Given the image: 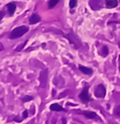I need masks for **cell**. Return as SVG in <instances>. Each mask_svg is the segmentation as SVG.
Wrapping results in <instances>:
<instances>
[{"mask_svg": "<svg viewBox=\"0 0 120 124\" xmlns=\"http://www.w3.org/2000/svg\"><path fill=\"white\" fill-rule=\"evenodd\" d=\"M28 31H29V27H27V26H25V25H22V26H20V27H17L11 31L9 38L11 40L20 38V37H21V36H23L24 34H26Z\"/></svg>", "mask_w": 120, "mask_h": 124, "instance_id": "1", "label": "cell"}, {"mask_svg": "<svg viewBox=\"0 0 120 124\" xmlns=\"http://www.w3.org/2000/svg\"><path fill=\"white\" fill-rule=\"evenodd\" d=\"M88 90H89V87L85 86L84 88H83V90H81V92L80 93L79 99H80V101H81V102L88 103V102H90L91 101H93L91 95H89V91H88Z\"/></svg>", "mask_w": 120, "mask_h": 124, "instance_id": "2", "label": "cell"}, {"mask_svg": "<svg viewBox=\"0 0 120 124\" xmlns=\"http://www.w3.org/2000/svg\"><path fill=\"white\" fill-rule=\"evenodd\" d=\"M66 37L69 40L70 43L73 46H74V48L77 49V48H79L80 46H81V41H80L79 38H78L77 36L74 34V33H69L67 36H66Z\"/></svg>", "mask_w": 120, "mask_h": 124, "instance_id": "3", "label": "cell"}, {"mask_svg": "<svg viewBox=\"0 0 120 124\" xmlns=\"http://www.w3.org/2000/svg\"><path fill=\"white\" fill-rule=\"evenodd\" d=\"M106 87L102 84H99L96 86L94 90V95L97 98H104L106 96Z\"/></svg>", "mask_w": 120, "mask_h": 124, "instance_id": "4", "label": "cell"}, {"mask_svg": "<svg viewBox=\"0 0 120 124\" xmlns=\"http://www.w3.org/2000/svg\"><path fill=\"white\" fill-rule=\"evenodd\" d=\"M82 114L86 116L87 119H92V120H98L100 121V117L97 114L95 111H83Z\"/></svg>", "mask_w": 120, "mask_h": 124, "instance_id": "5", "label": "cell"}, {"mask_svg": "<svg viewBox=\"0 0 120 124\" xmlns=\"http://www.w3.org/2000/svg\"><path fill=\"white\" fill-rule=\"evenodd\" d=\"M40 20H41L40 16L38 14H35V13L33 14L29 19V22L30 25H34V24H36V23H39Z\"/></svg>", "mask_w": 120, "mask_h": 124, "instance_id": "6", "label": "cell"}, {"mask_svg": "<svg viewBox=\"0 0 120 124\" xmlns=\"http://www.w3.org/2000/svg\"><path fill=\"white\" fill-rule=\"evenodd\" d=\"M50 110L52 111H64V112L67 111V110H66L65 108L62 107L60 105L57 104V103H53V104L50 105Z\"/></svg>", "mask_w": 120, "mask_h": 124, "instance_id": "7", "label": "cell"}, {"mask_svg": "<svg viewBox=\"0 0 120 124\" xmlns=\"http://www.w3.org/2000/svg\"><path fill=\"white\" fill-rule=\"evenodd\" d=\"M79 70L81 71L82 74H87V75H91V74H93V70L92 69L85 67V66H82V65H79Z\"/></svg>", "mask_w": 120, "mask_h": 124, "instance_id": "8", "label": "cell"}, {"mask_svg": "<svg viewBox=\"0 0 120 124\" xmlns=\"http://www.w3.org/2000/svg\"><path fill=\"white\" fill-rule=\"evenodd\" d=\"M7 8H8V11L9 15L12 16V15L14 14L15 10H16V5H15V3H9L7 4Z\"/></svg>", "mask_w": 120, "mask_h": 124, "instance_id": "9", "label": "cell"}, {"mask_svg": "<svg viewBox=\"0 0 120 124\" xmlns=\"http://www.w3.org/2000/svg\"><path fill=\"white\" fill-rule=\"evenodd\" d=\"M118 6V0H106V7L107 8H113Z\"/></svg>", "mask_w": 120, "mask_h": 124, "instance_id": "10", "label": "cell"}, {"mask_svg": "<svg viewBox=\"0 0 120 124\" xmlns=\"http://www.w3.org/2000/svg\"><path fill=\"white\" fill-rule=\"evenodd\" d=\"M109 53V50H108V47L107 46H102V52H101V55L103 57H106Z\"/></svg>", "mask_w": 120, "mask_h": 124, "instance_id": "11", "label": "cell"}, {"mask_svg": "<svg viewBox=\"0 0 120 124\" xmlns=\"http://www.w3.org/2000/svg\"><path fill=\"white\" fill-rule=\"evenodd\" d=\"M59 1H60V0H50L48 3V8H50V9L53 8L54 7L59 3Z\"/></svg>", "mask_w": 120, "mask_h": 124, "instance_id": "12", "label": "cell"}, {"mask_svg": "<svg viewBox=\"0 0 120 124\" xmlns=\"http://www.w3.org/2000/svg\"><path fill=\"white\" fill-rule=\"evenodd\" d=\"M113 115L117 117H120V105L117 106L113 110Z\"/></svg>", "mask_w": 120, "mask_h": 124, "instance_id": "13", "label": "cell"}, {"mask_svg": "<svg viewBox=\"0 0 120 124\" xmlns=\"http://www.w3.org/2000/svg\"><path fill=\"white\" fill-rule=\"evenodd\" d=\"M33 100H34V98H33V96H31V95H25V96L22 98V101H23V102H28V101H33Z\"/></svg>", "mask_w": 120, "mask_h": 124, "instance_id": "14", "label": "cell"}, {"mask_svg": "<svg viewBox=\"0 0 120 124\" xmlns=\"http://www.w3.org/2000/svg\"><path fill=\"white\" fill-rule=\"evenodd\" d=\"M76 3H77V0H71L70 3H69V6L71 8H74L76 7Z\"/></svg>", "mask_w": 120, "mask_h": 124, "instance_id": "15", "label": "cell"}, {"mask_svg": "<svg viewBox=\"0 0 120 124\" xmlns=\"http://www.w3.org/2000/svg\"><path fill=\"white\" fill-rule=\"evenodd\" d=\"M27 41H25L24 43H22L21 45H20V46H19L18 47H17L16 49H15V51H16V52H20V51H22V49H23V47H24V46H25L26 43H27Z\"/></svg>", "mask_w": 120, "mask_h": 124, "instance_id": "16", "label": "cell"}, {"mask_svg": "<svg viewBox=\"0 0 120 124\" xmlns=\"http://www.w3.org/2000/svg\"><path fill=\"white\" fill-rule=\"evenodd\" d=\"M28 116H29V114H28V111L27 110H24V112H23V115H22L23 119H26V118L28 117Z\"/></svg>", "mask_w": 120, "mask_h": 124, "instance_id": "17", "label": "cell"}, {"mask_svg": "<svg viewBox=\"0 0 120 124\" xmlns=\"http://www.w3.org/2000/svg\"><path fill=\"white\" fill-rule=\"evenodd\" d=\"M4 16V12H3V11H1V17H0V20H3V17Z\"/></svg>", "mask_w": 120, "mask_h": 124, "instance_id": "18", "label": "cell"}, {"mask_svg": "<svg viewBox=\"0 0 120 124\" xmlns=\"http://www.w3.org/2000/svg\"><path fill=\"white\" fill-rule=\"evenodd\" d=\"M62 123H63V124H66V123H67V120H66L65 118H63V119H62Z\"/></svg>", "mask_w": 120, "mask_h": 124, "instance_id": "19", "label": "cell"}, {"mask_svg": "<svg viewBox=\"0 0 120 124\" xmlns=\"http://www.w3.org/2000/svg\"><path fill=\"white\" fill-rule=\"evenodd\" d=\"M55 90H53V95H55Z\"/></svg>", "mask_w": 120, "mask_h": 124, "instance_id": "20", "label": "cell"}, {"mask_svg": "<svg viewBox=\"0 0 120 124\" xmlns=\"http://www.w3.org/2000/svg\"><path fill=\"white\" fill-rule=\"evenodd\" d=\"M118 45H119V48H120V41H119V42H118Z\"/></svg>", "mask_w": 120, "mask_h": 124, "instance_id": "21", "label": "cell"}]
</instances>
